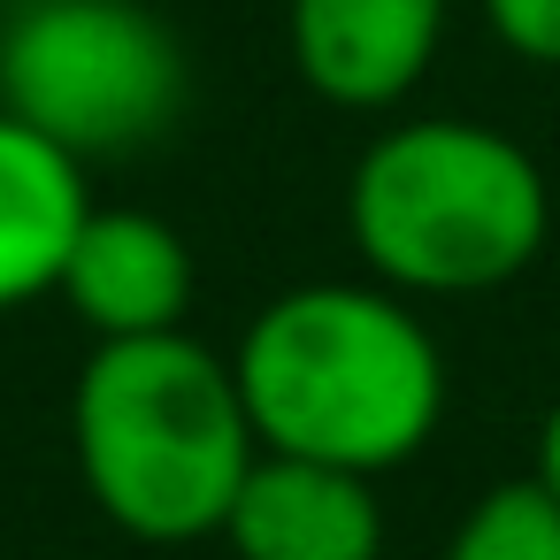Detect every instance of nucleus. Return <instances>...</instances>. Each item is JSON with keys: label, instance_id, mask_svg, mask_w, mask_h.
Listing matches in <instances>:
<instances>
[{"label": "nucleus", "instance_id": "5", "mask_svg": "<svg viewBox=\"0 0 560 560\" xmlns=\"http://www.w3.org/2000/svg\"><path fill=\"white\" fill-rule=\"evenodd\" d=\"M445 24H453V0H292L284 9L300 85L353 116L399 108L430 78Z\"/></svg>", "mask_w": 560, "mask_h": 560}, {"label": "nucleus", "instance_id": "7", "mask_svg": "<svg viewBox=\"0 0 560 560\" xmlns=\"http://www.w3.org/2000/svg\"><path fill=\"white\" fill-rule=\"evenodd\" d=\"M238 560H384L376 476L261 453L223 522Z\"/></svg>", "mask_w": 560, "mask_h": 560}, {"label": "nucleus", "instance_id": "1", "mask_svg": "<svg viewBox=\"0 0 560 560\" xmlns=\"http://www.w3.org/2000/svg\"><path fill=\"white\" fill-rule=\"evenodd\" d=\"M261 453L392 476L407 468L453 399L445 346L392 284H292L231 353Z\"/></svg>", "mask_w": 560, "mask_h": 560}, {"label": "nucleus", "instance_id": "2", "mask_svg": "<svg viewBox=\"0 0 560 560\" xmlns=\"http://www.w3.org/2000/svg\"><path fill=\"white\" fill-rule=\"evenodd\" d=\"M70 445L93 506L147 545L223 537L261 460L231 361L192 330L93 346L70 392Z\"/></svg>", "mask_w": 560, "mask_h": 560}, {"label": "nucleus", "instance_id": "3", "mask_svg": "<svg viewBox=\"0 0 560 560\" xmlns=\"http://www.w3.org/2000/svg\"><path fill=\"white\" fill-rule=\"evenodd\" d=\"M346 231L399 300H476L537 269L552 185L522 139L476 116H415L361 147Z\"/></svg>", "mask_w": 560, "mask_h": 560}, {"label": "nucleus", "instance_id": "6", "mask_svg": "<svg viewBox=\"0 0 560 560\" xmlns=\"http://www.w3.org/2000/svg\"><path fill=\"white\" fill-rule=\"evenodd\" d=\"M62 307L93 330V346L116 338H162L185 330L192 307V254L185 238L147 208H93L70 261H62Z\"/></svg>", "mask_w": 560, "mask_h": 560}, {"label": "nucleus", "instance_id": "9", "mask_svg": "<svg viewBox=\"0 0 560 560\" xmlns=\"http://www.w3.org/2000/svg\"><path fill=\"white\" fill-rule=\"evenodd\" d=\"M445 560H560V499L537 476L491 483L460 522Z\"/></svg>", "mask_w": 560, "mask_h": 560}, {"label": "nucleus", "instance_id": "11", "mask_svg": "<svg viewBox=\"0 0 560 560\" xmlns=\"http://www.w3.org/2000/svg\"><path fill=\"white\" fill-rule=\"evenodd\" d=\"M552 499H560V399L545 407V422H537V468H529Z\"/></svg>", "mask_w": 560, "mask_h": 560}, {"label": "nucleus", "instance_id": "4", "mask_svg": "<svg viewBox=\"0 0 560 560\" xmlns=\"http://www.w3.org/2000/svg\"><path fill=\"white\" fill-rule=\"evenodd\" d=\"M0 108L62 154H131L185 108V47L139 0H24L0 32Z\"/></svg>", "mask_w": 560, "mask_h": 560}, {"label": "nucleus", "instance_id": "8", "mask_svg": "<svg viewBox=\"0 0 560 560\" xmlns=\"http://www.w3.org/2000/svg\"><path fill=\"white\" fill-rule=\"evenodd\" d=\"M85 215H93L85 162L0 108V315L32 307L62 284V261Z\"/></svg>", "mask_w": 560, "mask_h": 560}, {"label": "nucleus", "instance_id": "10", "mask_svg": "<svg viewBox=\"0 0 560 560\" xmlns=\"http://www.w3.org/2000/svg\"><path fill=\"white\" fill-rule=\"evenodd\" d=\"M491 39L537 70H560V0H476Z\"/></svg>", "mask_w": 560, "mask_h": 560}]
</instances>
